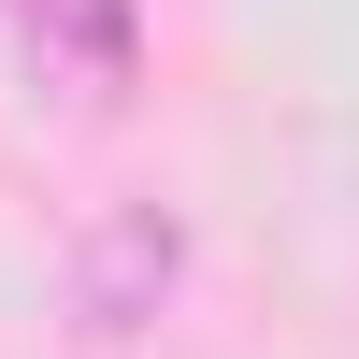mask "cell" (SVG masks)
Wrapping results in <instances>:
<instances>
[{
	"instance_id": "1",
	"label": "cell",
	"mask_w": 359,
	"mask_h": 359,
	"mask_svg": "<svg viewBox=\"0 0 359 359\" xmlns=\"http://www.w3.org/2000/svg\"><path fill=\"white\" fill-rule=\"evenodd\" d=\"M172 259H187V245H172V216H144V201H130V216H101V230H86V287H72L86 331H144L158 287H172Z\"/></svg>"
},
{
	"instance_id": "2",
	"label": "cell",
	"mask_w": 359,
	"mask_h": 359,
	"mask_svg": "<svg viewBox=\"0 0 359 359\" xmlns=\"http://www.w3.org/2000/svg\"><path fill=\"white\" fill-rule=\"evenodd\" d=\"M0 15H15L57 72H86V86H130L144 72V15L130 0H0Z\"/></svg>"
}]
</instances>
